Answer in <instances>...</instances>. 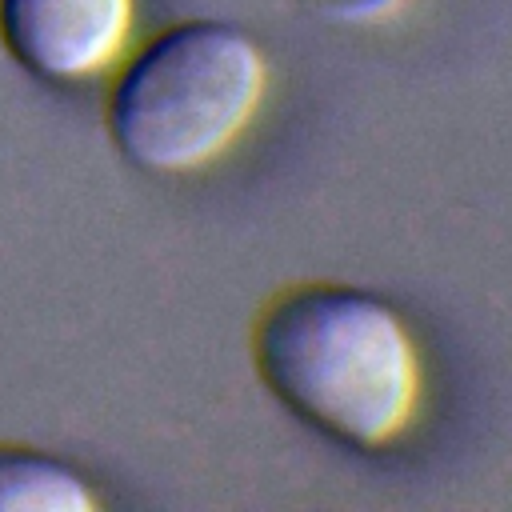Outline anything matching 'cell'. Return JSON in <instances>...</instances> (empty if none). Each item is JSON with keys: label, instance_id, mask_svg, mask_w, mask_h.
<instances>
[{"label": "cell", "instance_id": "3957f363", "mask_svg": "<svg viewBox=\"0 0 512 512\" xmlns=\"http://www.w3.org/2000/svg\"><path fill=\"white\" fill-rule=\"evenodd\" d=\"M136 0H0L4 52L44 84H84L120 64Z\"/></svg>", "mask_w": 512, "mask_h": 512}, {"label": "cell", "instance_id": "7a4b0ae2", "mask_svg": "<svg viewBox=\"0 0 512 512\" xmlns=\"http://www.w3.org/2000/svg\"><path fill=\"white\" fill-rule=\"evenodd\" d=\"M264 88L268 56L240 24L180 20L124 60L108 136L140 172H200L244 136Z\"/></svg>", "mask_w": 512, "mask_h": 512}, {"label": "cell", "instance_id": "277c9868", "mask_svg": "<svg viewBox=\"0 0 512 512\" xmlns=\"http://www.w3.org/2000/svg\"><path fill=\"white\" fill-rule=\"evenodd\" d=\"M100 496L88 476L52 452L0 444V512H92Z\"/></svg>", "mask_w": 512, "mask_h": 512}, {"label": "cell", "instance_id": "5b68a950", "mask_svg": "<svg viewBox=\"0 0 512 512\" xmlns=\"http://www.w3.org/2000/svg\"><path fill=\"white\" fill-rule=\"evenodd\" d=\"M408 0H300V8H308L312 16L328 20V24H344V28H372L392 20Z\"/></svg>", "mask_w": 512, "mask_h": 512}, {"label": "cell", "instance_id": "6da1fadb", "mask_svg": "<svg viewBox=\"0 0 512 512\" xmlns=\"http://www.w3.org/2000/svg\"><path fill=\"white\" fill-rule=\"evenodd\" d=\"M252 364L296 420L352 452L392 448L420 412V344L384 296L356 284L276 292L252 324Z\"/></svg>", "mask_w": 512, "mask_h": 512}]
</instances>
